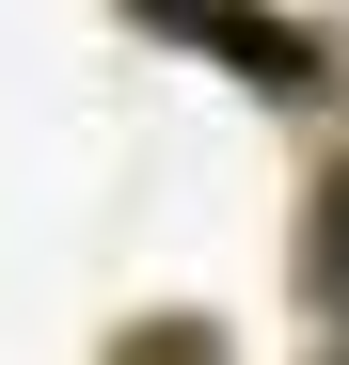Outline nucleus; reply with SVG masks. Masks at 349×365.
Returning <instances> with one entry per match:
<instances>
[{
	"label": "nucleus",
	"mask_w": 349,
	"mask_h": 365,
	"mask_svg": "<svg viewBox=\"0 0 349 365\" xmlns=\"http://www.w3.org/2000/svg\"><path fill=\"white\" fill-rule=\"evenodd\" d=\"M333 270H349V191H333Z\"/></svg>",
	"instance_id": "nucleus-1"
}]
</instances>
